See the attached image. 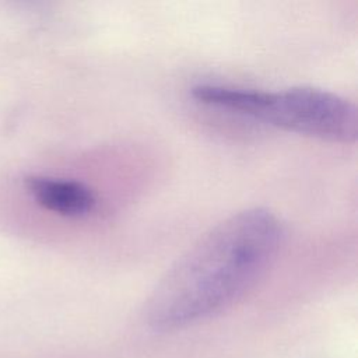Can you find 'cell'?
I'll use <instances>...</instances> for the list:
<instances>
[{"label":"cell","mask_w":358,"mask_h":358,"mask_svg":"<svg viewBox=\"0 0 358 358\" xmlns=\"http://www.w3.org/2000/svg\"><path fill=\"white\" fill-rule=\"evenodd\" d=\"M282 235V224L267 208H246L222 220L155 287L145 308L148 326L172 331L232 306L264 275Z\"/></svg>","instance_id":"cell-1"},{"label":"cell","mask_w":358,"mask_h":358,"mask_svg":"<svg viewBox=\"0 0 358 358\" xmlns=\"http://www.w3.org/2000/svg\"><path fill=\"white\" fill-rule=\"evenodd\" d=\"M192 96L204 105L249 116L303 136L352 143L357 109L348 99L315 87H292L275 92L220 84H199Z\"/></svg>","instance_id":"cell-2"},{"label":"cell","mask_w":358,"mask_h":358,"mask_svg":"<svg viewBox=\"0 0 358 358\" xmlns=\"http://www.w3.org/2000/svg\"><path fill=\"white\" fill-rule=\"evenodd\" d=\"M28 189L42 207L64 217H84L96 204L94 192L77 180L34 176L28 179Z\"/></svg>","instance_id":"cell-3"}]
</instances>
